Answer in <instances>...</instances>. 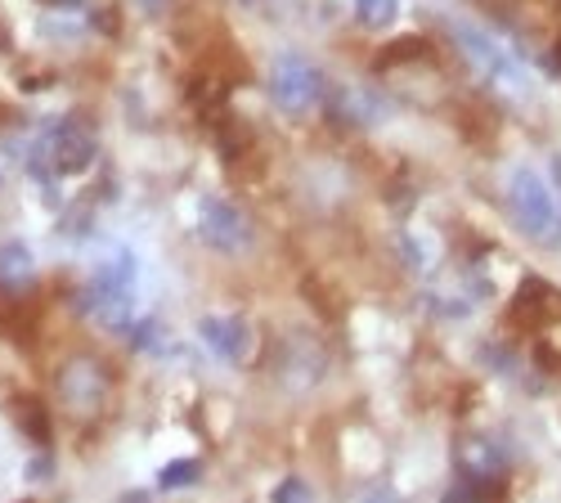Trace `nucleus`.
Returning <instances> with one entry per match:
<instances>
[{"label": "nucleus", "instance_id": "f257e3e1", "mask_svg": "<svg viewBox=\"0 0 561 503\" xmlns=\"http://www.w3.org/2000/svg\"><path fill=\"white\" fill-rule=\"evenodd\" d=\"M135 279H139V261L130 248H113L85 279L81 306L85 315H95L104 329H122L130 319V301H135Z\"/></svg>", "mask_w": 561, "mask_h": 503}, {"label": "nucleus", "instance_id": "f03ea898", "mask_svg": "<svg viewBox=\"0 0 561 503\" xmlns=\"http://www.w3.org/2000/svg\"><path fill=\"white\" fill-rule=\"evenodd\" d=\"M507 207H512V220L522 225L526 239H539V243H552L561 235V212H557V198L548 190V180L530 167H512L507 175Z\"/></svg>", "mask_w": 561, "mask_h": 503}, {"label": "nucleus", "instance_id": "7ed1b4c3", "mask_svg": "<svg viewBox=\"0 0 561 503\" xmlns=\"http://www.w3.org/2000/svg\"><path fill=\"white\" fill-rule=\"evenodd\" d=\"M449 27H454V41L462 45V55L472 59V68H477L485 81H494V85L512 90V95H522V90H530V77H526V68H522V59L512 55L499 36H490L485 27L467 23V19H454Z\"/></svg>", "mask_w": 561, "mask_h": 503}, {"label": "nucleus", "instance_id": "20e7f679", "mask_svg": "<svg viewBox=\"0 0 561 503\" xmlns=\"http://www.w3.org/2000/svg\"><path fill=\"white\" fill-rule=\"evenodd\" d=\"M194 225H198V239H203L211 252H220V256H239V252H248V248L256 243L252 220H248L239 207H233L229 198H216V194L198 198Z\"/></svg>", "mask_w": 561, "mask_h": 503}, {"label": "nucleus", "instance_id": "39448f33", "mask_svg": "<svg viewBox=\"0 0 561 503\" xmlns=\"http://www.w3.org/2000/svg\"><path fill=\"white\" fill-rule=\"evenodd\" d=\"M270 95L284 113H310L323 95V72L301 55H278L270 64Z\"/></svg>", "mask_w": 561, "mask_h": 503}, {"label": "nucleus", "instance_id": "423d86ee", "mask_svg": "<svg viewBox=\"0 0 561 503\" xmlns=\"http://www.w3.org/2000/svg\"><path fill=\"white\" fill-rule=\"evenodd\" d=\"M95 153H100L95 135H90L81 122H64V126L50 135V140L41 145L36 167H41L45 175H81L90 162H95Z\"/></svg>", "mask_w": 561, "mask_h": 503}, {"label": "nucleus", "instance_id": "0eeeda50", "mask_svg": "<svg viewBox=\"0 0 561 503\" xmlns=\"http://www.w3.org/2000/svg\"><path fill=\"white\" fill-rule=\"evenodd\" d=\"M104 391H108V382H104V369L95 359H85V355H77V359H68L64 369H59V400L72 409V414H95V409L104 404Z\"/></svg>", "mask_w": 561, "mask_h": 503}, {"label": "nucleus", "instance_id": "6e6552de", "mask_svg": "<svg viewBox=\"0 0 561 503\" xmlns=\"http://www.w3.org/2000/svg\"><path fill=\"white\" fill-rule=\"evenodd\" d=\"M198 338H203L207 351H216V355L229 359V364H243V359H252V351H256L252 324H248L243 315H203V319H198Z\"/></svg>", "mask_w": 561, "mask_h": 503}, {"label": "nucleus", "instance_id": "1a4fd4ad", "mask_svg": "<svg viewBox=\"0 0 561 503\" xmlns=\"http://www.w3.org/2000/svg\"><path fill=\"white\" fill-rule=\"evenodd\" d=\"M36 274V261H32V248L27 243H5L0 248V284L5 288H23Z\"/></svg>", "mask_w": 561, "mask_h": 503}, {"label": "nucleus", "instance_id": "9d476101", "mask_svg": "<svg viewBox=\"0 0 561 503\" xmlns=\"http://www.w3.org/2000/svg\"><path fill=\"white\" fill-rule=\"evenodd\" d=\"M355 19L373 32H382L400 19V0H355Z\"/></svg>", "mask_w": 561, "mask_h": 503}, {"label": "nucleus", "instance_id": "9b49d317", "mask_svg": "<svg viewBox=\"0 0 561 503\" xmlns=\"http://www.w3.org/2000/svg\"><path fill=\"white\" fill-rule=\"evenodd\" d=\"M203 477V464L198 459H171L162 472H158V485L162 490H180V485H194Z\"/></svg>", "mask_w": 561, "mask_h": 503}, {"label": "nucleus", "instance_id": "f8f14e48", "mask_svg": "<svg viewBox=\"0 0 561 503\" xmlns=\"http://www.w3.org/2000/svg\"><path fill=\"white\" fill-rule=\"evenodd\" d=\"M270 503H314V485L306 477H284V481L274 485Z\"/></svg>", "mask_w": 561, "mask_h": 503}, {"label": "nucleus", "instance_id": "ddd939ff", "mask_svg": "<svg viewBox=\"0 0 561 503\" xmlns=\"http://www.w3.org/2000/svg\"><path fill=\"white\" fill-rule=\"evenodd\" d=\"M19 423H27V427H32L27 436H36V441H45V427H50V423H45V414H41V409H36L32 400H23V404H19Z\"/></svg>", "mask_w": 561, "mask_h": 503}, {"label": "nucleus", "instance_id": "4468645a", "mask_svg": "<svg viewBox=\"0 0 561 503\" xmlns=\"http://www.w3.org/2000/svg\"><path fill=\"white\" fill-rule=\"evenodd\" d=\"M477 499V485L472 481H462V485H449L445 490V503H472Z\"/></svg>", "mask_w": 561, "mask_h": 503}, {"label": "nucleus", "instance_id": "2eb2a0df", "mask_svg": "<svg viewBox=\"0 0 561 503\" xmlns=\"http://www.w3.org/2000/svg\"><path fill=\"white\" fill-rule=\"evenodd\" d=\"M368 503H400V499H391V494H373Z\"/></svg>", "mask_w": 561, "mask_h": 503}, {"label": "nucleus", "instance_id": "dca6fc26", "mask_svg": "<svg viewBox=\"0 0 561 503\" xmlns=\"http://www.w3.org/2000/svg\"><path fill=\"white\" fill-rule=\"evenodd\" d=\"M149 5H167V0H149Z\"/></svg>", "mask_w": 561, "mask_h": 503}, {"label": "nucleus", "instance_id": "f3484780", "mask_svg": "<svg viewBox=\"0 0 561 503\" xmlns=\"http://www.w3.org/2000/svg\"><path fill=\"white\" fill-rule=\"evenodd\" d=\"M239 5H256V0H239Z\"/></svg>", "mask_w": 561, "mask_h": 503}]
</instances>
